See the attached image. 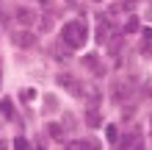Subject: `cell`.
<instances>
[{
  "label": "cell",
  "mask_w": 152,
  "mask_h": 150,
  "mask_svg": "<svg viewBox=\"0 0 152 150\" xmlns=\"http://www.w3.org/2000/svg\"><path fill=\"white\" fill-rule=\"evenodd\" d=\"M14 150H31L28 139H25V136H17V139H14Z\"/></svg>",
  "instance_id": "cell-13"
},
{
  "label": "cell",
  "mask_w": 152,
  "mask_h": 150,
  "mask_svg": "<svg viewBox=\"0 0 152 150\" xmlns=\"http://www.w3.org/2000/svg\"><path fill=\"white\" fill-rule=\"evenodd\" d=\"M11 42H14V47L28 50V47L36 45V33H31V31H14L11 33Z\"/></svg>",
  "instance_id": "cell-2"
},
{
  "label": "cell",
  "mask_w": 152,
  "mask_h": 150,
  "mask_svg": "<svg viewBox=\"0 0 152 150\" xmlns=\"http://www.w3.org/2000/svg\"><path fill=\"white\" fill-rule=\"evenodd\" d=\"M0 78H3V67H0Z\"/></svg>",
  "instance_id": "cell-19"
},
{
  "label": "cell",
  "mask_w": 152,
  "mask_h": 150,
  "mask_svg": "<svg viewBox=\"0 0 152 150\" xmlns=\"http://www.w3.org/2000/svg\"><path fill=\"white\" fill-rule=\"evenodd\" d=\"M86 122H88L91 128H97V125H102V117H100L97 111H88V114H86Z\"/></svg>",
  "instance_id": "cell-8"
},
{
  "label": "cell",
  "mask_w": 152,
  "mask_h": 150,
  "mask_svg": "<svg viewBox=\"0 0 152 150\" xmlns=\"http://www.w3.org/2000/svg\"><path fill=\"white\" fill-rule=\"evenodd\" d=\"M105 136H108V142H111V145L119 142V131H116V125H108V128H105Z\"/></svg>",
  "instance_id": "cell-10"
},
{
  "label": "cell",
  "mask_w": 152,
  "mask_h": 150,
  "mask_svg": "<svg viewBox=\"0 0 152 150\" xmlns=\"http://www.w3.org/2000/svg\"><path fill=\"white\" fill-rule=\"evenodd\" d=\"M133 150H144V145H133Z\"/></svg>",
  "instance_id": "cell-17"
},
{
  "label": "cell",
  "mask_w": 152,
  "mask_h": 150,
  "mask_svg": "<svg viewBox=\"0 0 152 150\" xmlns=\"http://www.w3.org/2000/svg\"><path fill=\"white\" fill-rule=\"evenodd\" d=\"M141 28V22H138V17H130L127 22H124V33H136Z\"/></svg>",
  "instance_id": "cell-7"
},
{
  "label": "cell",
  "mask_w": 152,
  "mask_h": 150,
  "mask_svg": "<svg viewBox=\"0 0 152 150\" xmlns=\"http://www.w3.org/2000/svg\"><path fill=\"white\" fill-rule=\"evenodd\" d=\"M0 114H3L6 120H11V117H14V103L8 100V98H6V100H0Z\"/></svg>",
  "instance_id": "cell-6"
},
{
  "label": "cell",
  "mask_w": 152,
  "mask_h": 150,
  "mask_svg": "<svg viewBox=\"0 0 152 150\" xmlns=\"http://www.w3.org/2000/svg\"><path fill=\"white\" fill-rule=\"evenodd\" d=\"M122 50V42L119 39H111V53H119Z\"/></svg>",
  "instance_id": "cell-15"
},
{
  "label": "cell",
  "mask_w": 152,
  "mask_h": 150,
  "mask_svg": "<svg viewBox=\"0 0 152 150\" xmlns=\"http://www.w3.org/2000/svg\"><path fill=\"white\" fill-rule=\"evenodd\" d=\"M86 36H88V28H86V22H80V20H69L64 28H61V39H64V45L69 50L83 47L86 45Z\"/></svg>",
  "instance_id": "cell-1"
},
{
  "label": "cell",
  "mask_w": 152,
  "mask_h": 150,
  "mask_svg": "<svg viewBox=\"0 0 152 150\" xmlns=\"http://www.w3.org/2000/svg\"><path fill=\"white\" fill-rule=\"evenodd\" d=\"M56 81H58L61 86H66L69 92H72V89H77V95H83V92H80V83H77L75 78L69 75V72H58V78H56Z\"/></svg>",
  "instance_id": "cell-5"
},
{
  "label": "cell",
  "mask_w": 152,
  "mask_h": 150,
  "mask_svg": "<svg viewBox=\"0 0 152 150\" xmlns=\"http://www.w3.org/2000/svg\"><path fill=\"white\" fill-rule=\"evenodd\" d=\"M130 89H133V81H127V78H119V81H113V100H124V98H130Z\"/></svg>",
  "instance_id": "cell-3"
},
{
  "label": "cell",
  "mask_w": 152,
  "mask_h": 150,
  "mask_svg": "<svg viewBox=\"0 0 152 150\" xmlns=\"http://www.w3.org/2000/svg\"><path fill=\"white\" fill-rule=\"evenodd\" d=\"M149 20H152V8H149Z\"/></svg>",
  "instance_id": "cell-20"
},
{
  "label": "cell",
  "mask_w": 152,
  "mask_h": 150,
  "mask_svg": "<svg viewBox=\"0 0 152 150\" xmlns=\"http://www.w3.org/2000/svg\"><path fill=\"white\" fill-rule=\"evenodd\" d=\"M47 134H50L53 139H61V134H64V128H61L58 122H50V125H47Z\"/></svg>",
  "instance_id": "cell-9"
},
{
  "label": "cell",
  "mask_w": 152,
  "mask_h": 150,
  "mask_svg": "<svg viewBox=\"0 0 152 150\" xmlns=\"http://www.w3.org/2000/svg\"><path fill=\"white\" fill-rule=\"evenodd\" d=\"M133 3H136V0H122V6H124V8H133Z\"/></svg>",
  "instance_id": "cell-16"
},
{
  "label": "cell",
  "mask_w": 152,
  "mask_h": 150,
  "mask_svg": "<svg viewBox=\"0 0 152 150\" xmlns=\"http://www.w3.org/2000/svg\"><path fill=\"white\" fill-rule=\"evenodd\" d=\"M44 106H47V109H58V100L53 98V95H47V98H44Z\"/></svg>",
  "instance_id": "cell-14"
},
{
  "label": "cell",
  "mask_w": 152,
  "mask_h": 150,
  "mask_svg": "<svg viewBox=\"0 0 152 150\" xmlns=\"http://www.w3.org/2000/svg\"><path fill=\"white\" fill-rule=\"evenodd\" d=\"M0 150H6V142H0Z\"/></svg>",
  "instance_id": "cell-18"
},
{
  "label": "cell",
  "mask_w": 152,
  "mask_h": 150,
  "mask_svg": "<svg viewBox=\"0 0 152 150\" xmlns=\"http://www.w3.org/2000/svg\"><path fill=\"white\" fill-rule=\"evenodd\" d=\"M14 20L20 22V25H25V31H28L31 25L36 22V14H33L31 8H25V6H20V8H17V11H14Z\"/></svg>",
  "instance_id": "cell-4"
},
{
  "label": "cell",
  "mask_w": 152,
  "mask_h": 150,
  "mask_svg": "<svg viewBox=\"0 0 152 150\" xmlns=\"http://www.w3.org/2000/svg\"><path fill=\"white\" fill-rule=\"evenodd\" d=\"M94 3H100V0H94Z\"/></svg>",
  "instance_id": "cell-21"
},
{
  "label": "cell",
  "mask_w": 152,
  "mask_h": 150,
  "mask_svg": "<svg viewBox=\"0 0 152 150\" xmlns=\"http://www.w3.org/2000/svg\"><path fill=\"white\" fill-rule=\"evenodd\" d=\"M50 28H53V17H47V14H44L42 20H39V31L44 33V31H50Z\"/></svg>",
  "instance_id": "cell-12"
},
{
  "label": "cell",
  "mask_w": 152,
  "mask_h": 150,
  "mask_svg": "<svg viewBox=\"0 0 152 150\" xmlns=\"http://www.w3.org/2000/svg\"><path fill=\"white\" fill-rule=\"evenodd\" d=\"M33 98H36V89H31V86H28V89H22V92H20V100H22V103H31Z\"/></svg>",
  "instance_id": "cell-11"
}]
</instances>
